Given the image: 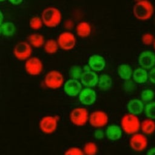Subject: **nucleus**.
<instances>
[{"mask_svg":"<svg viewBox=\"0 0 155 155\" xmlns=\"http://www.w3.org/2000/svg\"><path fill=\"white\" fill-rule=\"evenodd\" d=\"M154 12L153 4L148 0H138L133 6V13L136 18L140 21L149 19Z\"/></svg>","mask_w":155,"mask_h":155,"instance_id":"obj_1","label":"nucleus"},{"mask_svg":"<svg viewBox=\"0 0 155 155\" xmlns=\"http://www.w3.org/2000/svg\"><path fill=\"white\" fill-rule=\"evenodd\" d=\"M44 25L53 28L58 26L61 22L62 15L61 10L53 6L47 7L43 9L41 16Z\"/></svg>","mask_w":155,"mask_h":155,"instance_id":"obj_2","label":"nucleus"},{"mask_svg":"<svg viewBox=\"0 0 155 155\" xmlns=\"http://www.w3.org/2000/svg\"><path fill=\"white\" fill-rule=\"evenodd\" d=\"M140 120L137 115L127 113L120 119V127L125 133L132 135L138 133L140 128Z\"/></svg>","mask_w":155,"mask_h":155,"instance_id":"obj_3","label":"nucleus"},{"mask_svg":"<svg viewBox=\"0 0 155 155\" xmlns=\"http://www.w3.org/2000/svg\"><path fill=\"white\" fill-rule=\"evenodd\" d=\"M64 76L59 70H51L48 71L44 76V83L45 85L52 90L60 88L64 84Z\"/></svg>","mask_w":155,"mask_h":155,"instance_id":"obj_4","label":"nucleus"},{"mask_svg":"<svg viewBox=\"0 0 155 155\" xmlns=\"http://www.w3.org/2000/svg\"><path fill=\"white\" fill-rule=\"evenodd\" d=\"M89 112L84 107H77L73 108L69 114L71 123L76 127H82L88 122Z\"/></svg>","mask_w":155,"mask_h":155,"instance_id":"obj_5","label":"nucleus"},{"mask_svg":"<svg viewBox=\"0 0 155 155\" xmlns=\"http://www.w3.org/2000/svg\"><path fill=\"white\" fill-rule=\"evenodd\" d=\"M109 121L108 114L101 110H96L91 112L89 114L88 122L90 125L96 128H102L107 125Z\"/></svg>","mask_w":155,"mask_h":155,"instance_id":"obj_6","label":"nucleus"},{"mask_svg":"<svg viewBox=\"0 0 155 155\" xmlns=\"http://www.w3.org/2000/svg\"><path fill=\"white\" fill-rule=\"evenodd\" d=\"M59 117L58 115H46L43 116L39 124L41 131L45 134H52L57 129Z\"/></svg>","mask_w":155,"mask_h":155,"instance_id":"obj_7","label":"nucleus"},{"mask_svg":"<svg viewBox=\"0 0 155 155\" xmlns=\"http://www.w3.org/2000/svg\"><path fill=\"white\" fill-rule=\"evenodd\" d=\"M57 42L59 47L64 50H72L76 44V37L74 33L69 31L61 32L58 36Z\"/></svg>","mask_w":155,"mask_h":155,"instance_id":"obj_8","label":"nucleus"},{"mask_svg":"<svg viewBox=\"0 0 155 155\" xmlns=\"http://www.w3.org/2000/svg\"><path fill=\"white\" fill-rule=\"evenodd\" d=\"M14 56L19 61H26L32 54V47L27 41L17 42L13 48Z\"/></svg>","mask_w":155,"mask_h":155,"instance_id":"obj_9","label":"nucleus"},{"mask_svg":"<svg viewBox=\"0 0 155 155\" xmlns=\"http://www.w3.org/2000/svg\"><path fill=\"white\" fill-rule=\"evenodd\" d=\"M129 145L134 151L140 153L147 149L148 145V140L146 135L138 132L131 135Z\"/></svg>","mask_w":155,"mask_h":155,"instance_id":"obj_10","label":"nucleus"},{"mask_svg":"<svg viewBox=\"0 0 155 155\" xmlns=\"http://www.w3.org/2000/svg\"><path fill=\"white\" fill-rule=\"evenodd\" d=\"M25 71L31 76H38L44 69V64L41 59L37 56H31L24 64Z\"/></svg>","mask_w":155,"mask_h":155,"instance_id":"obj_11","label":"nucleus"},{"mask_svg":"<svg viewBox=\"0 0 155 155\" xmlns=\"http://www.w3.org/2000/svg\"><path fill=\"white\" fill-rule=\"evenodd\" d=\"M63 88L67 95L70 97H75L78 96L81 92L82 89V85L79 80L70 78L64 82Z\"/></svg>","mask_w":155,"mask_h":155,"instance_id":"obj_12","label":"nucleus"},{"mask_svg":"<svg viewBox=\"0 0 155 155\" xmlns=\"http://www.w3.org/2000/svg\"><path fill=\"white\" fill-rule=\"evenodd\" d=\"M138 62L140 67L151 69L155 66V53L150 50L142 51L139 55Z\"/></svg>","mask_w":155,"mask_h":155,"instance_id":"obj_13","label":"nucleus"},{"mask_svg":"<svg viewBox=\"0 0 155 155\" xmlns=\"http://www.w3.org/2000/svg\"><path fill=\"white\" fill-rule=\"evenodd\" d=\"M79 102L84 105H91L96 101L97 94L92 88L85 87L82 88L78 94Z\"/></svg>","mask_w":155,"mask_h":155,"instance_id":"obj_14","label":"nucleus"},{"mask_svg":"<svg viewBox=\"0 0 155 155\" xmlns=\"http://www.w3.org/2000/svg\"><path fill=\"white\" fill-rule=\"evenodd\" d=\"M98 78L99 76L95 71L91 70L84 71L80 78V82L85 87L92 88L97 85Z\"/></svg>","mask_w":155,"mask_h":155,"instance_id":"obj_15","label":"nucleus"},{"mask_svg":"<svg viewBox=\"0 0 155 155\" xmlns=\"http://www.w3.org/2000/svg\"><path fill=\"white\" fill-rule=\"evenodd\" d=\"M88 65L90 70L94 71H100L105 67L106 61L102 56L98 54H93L89 57Z\"/></svg>","mask_w":155,"mask_h":155,"instance_id":"obj_16","label":"nucleus"},{"mask_svg":"<svg viewBox=\"0 0 155 155\" xmlns=\"http://www.w3.org/2000/svg\"><path fill=\"white\" fill-rule=\"evenodd\" d=\"M123 131L120 125L117 124H110L107 126L105 136L108 139L111 141H116L120 139L122 136Z\"/></svg>","mask_w":155,"mask_h":155,"instance_id":"obj_17","label":"nucleus"},{"mask_svg":"<svg viewBox=\"0 0 155 155\" xmlns=\"http://www.w3.org/2000/svg\"><path fill=\"white\" fill-rule=\"evenodd\" d=\"M144 107V103L137 98L130 99L127 104V108L128 113L137 116L143 111Z\"/></svg>","mask_w":155,"mask_h":155,"instance_id":"obj_18","label":"nucleus"},{"mask_svg":"<svg viewBox=\"0 0 155 155\" xmlns=\"http://www.w3.org/2000/svg\"><path fill=\"white\" fill-rule=\"evenodd\" d=\"M131 78L134 82L137 84H144L148 79V72L143 68L137 67L133 70Z\"/></svg>","mask_w":155,"mask_h":155,"instance_id":"obj_19","label":"nucleus"},{"mask_svg":"<svg viewBox=\"0 0 155 155\" xmlns=\"http://www.w3.org/2000/svg\"><path fill=\"white\" fill-rule=\"evenodd\" d=\"M91 25L87 21H81L76 26V32L79 37L87 38L91 35Z\"/></svg>","mask_w":155,"mask_h":155,"instance_id":"obj_20","label":"nucleus"},{"mask_svg":"<svg viewBox=\"0 0 155 155\" xmlns=\"http://www.w3.org/2000/svg\"><path fill=\"white\" fill-rule=\"evenodd\" d=\"M145 135H150L155 132V121L153 119L146 118L140 122V128Z\"/></svg>","mask_w":155,"mask_h":155,"instance_id":"obj_21","label":"nucleus"},{"mask_svg":"<svg viewBox=\"0 0 155 155\" xmlns=\"http://www.w3.org/2000/svg\"><path fill=\"white\" fill-rule=\"evenodd\" d=\"M28 42L33 47L39 48L44 45L45 41L44 36L39 33H33L27 38Z\"/></svg>","mask_w":155,"mask_h":155,"instance_id":"obj_22","label":"nucleus"},{"mask_svg":"<svg viewBox=\"0 0 155 155\" xmlns=\"http://www.w3.org/2000/svg\"><path fill=\"white\" fill-rule=\"evenodd\" d=\"M117 71L118 75L122 79L127 81L131 78L133 70L129 64H122L118 66Z\"/></svg>","mask_w":155,"mask_h":155,"instance_id":"obj_23","label":"nucleus"},{"mask_svg":"<svg viewBox=\"0 0 155 155\" xmlns=\"http://www.w3.org/2000/svg\"><path fill=\"white\" fill-rule=\"evenodd\" d=\"M112 84V78L109 74L107 73H103L99 76L97 85L101 90L103 91H107L109 90L111 87Z\"/></svg>","mask_w":155,"mask_h":155,"instance_id":"obj_24","label":"nucleus"},{"mask_svg":"<svg viewBox=\"0 0 155 155\" xmlns=\"http://www.w3.org/2000/svg\"><path fill=\"white\" fill-rule=\"evenodd\" d=\"M0 28L2 35L5 36H11L13 35L16 30L15 25L13 22L10 21L3 22L0 25Z\"/></svg>","mask_w":155,"mask_h":155,"instance_id":"obj_25","label":"nucleus"},{"mask_svg":"<svg viewBox=\"0 0 155 155\" xmlns=\"http://www.w3.org/2000/svg\"><path fill=\"white\" fill-rule=\"evenodd\" d=\"M44 51L48 54H54L59 49V45L57 41L54 39H48L45 41L44 44Z\"/></svg>","mask_w":155,"mask_h":155,"instance_id":"obj_26","label":"nucleus"},{"mask_svg":"<svg viewBox=\"0 0 155 155\" xmlns=\"http://www.w3.org/2000/svg\"><path fill=\"white\" fill-rule=\"evenodd\" d=\"M82 150L85 155H96L98 153V147L94 142L90 141L84 145Z\"/></svg>","mask_w":155,"mask_h":155,"instance_id":"obj_27","label":"nucleus"},{"mask_svg":"<svg viewBox=\"0 0 155 155\" xmlns=\"http://www.w3.org/2000/svg\"><path fill=\"white\" fill-rule=\"evenodd\" d=\"M143 112L147 118L155 119V101H151L145 105Z\"/></svg>","mask_w":155,"mask_h":155,"instance_id":"obj_28","label":"nucleus"},{"mask_svg":"<svg viewBox=\"0 0 155 155\" xmlns=\"http://www.w3.org/2000/svg\"><path fill=\"white\" fill-rule=\"evenodd\" d=\"M154 97V92L151 89H144L140 93V100L143 103H148L153 101Z\"/></svg>","mask_w":155,"mask_h":155,"instance_id":"obj_29","label":"nucleus"},{"mask_svg":"<svg viewBox=\"0 0 155 155\" xmlns=\"http://www.w3.org/2000/svg\"><path fill=\"white\" fill-rule=\"evenodd\" d=\"M83 71V68L81 66L76 65H73L70 68L68 73L71 78L78 80L79 79L81 78Z\"/></svg>","mask_w":155,"mask_h":155,"instance_id":"obj_30","label":"nucleus"},{"mask_svg":"<svg viewBox=\"0 0 155 155\" xmlns=\"http://www.w3.org/2000/svg\"><path fill=\"white\" fill-rule=\"evenodd\" d=\"M43 25L44 24L42 19L39 16H33L29 21V25L33 30H39L42 27Z\"/></svg>","mask_w":155,"mask_h":155,"instance_id":"obj_31","label":"nucleus"},{"mask_svg":"<svg viewBox=\"0 0 155 155\" xmlns=\"http://www.w3.org/2000/svg\"><path fill=\"white\" fill-rule=\"evenodd\" d=\"M63 155H85L82 149L78 147H71L67 148Z\"/></svg>","mask_w":155,"mask_h":155,"instance_id":"obj_32","label":"nucleus"},{"mask_svg":"<svg viewBox=\"0 0 155 155\" xmlns=\"http://www.w3.org/2000/svg\"><path fill=\"white\" fill-rule=\"evenodd\" d=\"M154 35L150 32H146L143 33L141 37V41L142 42L146 45H151L153 43L154 39Z\"/></svg>","mask_w":155,"mask_h":155,"instance_id":"obj_33","label":"nucleus"},{"mask_svg":"<svg viewBox=\"0 0 155 155\" xmlns=\"http://www.w3.org/2000/svg\"><path fill=\"white\" fill-rule=\"evenodd\" d=\"M105 136V132L102 128H96L94 132V137L98 140L102 139Z\"/></svg>","mask_w":155,"mask_h":155,"instance_id":"obj_34","label":"nucleus"},{"mask_svg":"<svg viewBox=\"0 0 155 155\" xmlns=\"http://www.w3.org/2000/svg\"><path fill=\"white\" fill-rule=\"evenodd\" d=\"M130 80L125 81V82L124 84V88L127 91H128V92L133 91L134 88V83L133 82L130 81Z\"/></svg>","mask_w":155,"mask_h":155,"instance_id":"obj_35","label":"nucleus"},{"mask_svg":"<svg viewBox=\"0 0 155 155\" xmlns=\"http://www.w3.org/2000/svg\"><path fill=\"white\" fill-rule=\"evenodd\" d=\"M148 79L151 83L155 84V66L150 69L148 71Z\"/></svg>","mask_w":155,"mask_h":155,"instance_id":"obj_36","label":"nucleus"},{"mask_svg":"<svg viewBox=\"0 0 155 155\" xmlns=\"http://www.w3.org/2000/svg\"><path fill=\"white\" fill-rule=\"evenodd\" d=\"M146 155H155V147L149 148L147 151Z\"/></svg>","mask_w":155,"mask_h":155,"instance_id":"obj_37","label":"nucleus"},{"mask_svg":"<svg viewBox=\"0 0 155 155\" xmlns=\"http://www.w3.org/2000/svg\"><path fill=\"white\" fill-rule=\"evenodd\" d=\"M73 25V22L71 20H67L65 22V27L67 28H71Z\"/></svg>","mask_w":155,"mask_h":155,"instance_id":"obj_38","label":"nucleus"},{"mask_svg":"<svg viewBox=\"0 0 155 155\" xmlns=\"http://www.w3.org/2000/svg\"><path fill=\"white\" fill-rule=\"evenodd\" d=\"M4 14H3L2 12L0 10V25L2 24L3 21H4Z\"/></svg>","mask_w":155,"mask_h":155,"instance_id":"obj_39","label":"nucleus"},{"mask_svg":"<svg viewBox=\"0 0 155 155\" xmlns=\"http://www.w3.org/2000/svg\"><path fill=\"white\" fill-rule=\"evenodd\" d=\"M9 2L12 3L13 5H19L22 2V1H10Z\"/></svg>","mask_w":155,"mask_h":155,"instance_id":"obj_40","label":"nucleus"},{"mask_svg":"<svg viewBox=\"0 0 155 155\" xmlns=\"http://www.w3.org/2000/svg\"><path fill=\"white\" fill-rule=\"evenodd\" d=\"M153 47L155 50V38H154V41H153Z\"/></svg>","mask_w":155,"mask_h":155,"instance_id":"obj_41","label":"nucleus"},{"mask_svg":"<svg viewBox=\"0 0 155 155\" xmlns=\"http://www.w3.org/2000/svg\"><path fill=\"white\" fill-rule=\"evenodd\" d=\"M2 35V32H1V28H0V35Z\"/></svg>","mask_w":155,"mask_h":155,"instance_id":"obj_42","label":"nucleus"}]
</instances>
